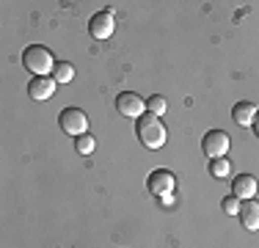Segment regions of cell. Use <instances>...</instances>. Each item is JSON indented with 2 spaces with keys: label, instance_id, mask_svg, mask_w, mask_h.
I'll list each match as a JSON object with an SVG mask.
<instances>
[{
  "label": "cell",
  "instance_id": "6da1fadb",
  "mask_svg": "<svg viewBox=\"0 0 259 248\" xmlns=\"http://www.w3.org/2000/svg\"><path fill=\"white\" fill-rule=\"evenodd\" d=\"M135 135L146 149H160L165 144V124L155 113H144L141 119H135Z\"/></svg>",
  "mask_w": 259,
  "mask_h": 248
},
{
  "label": "cell",
  "instance_id": "7a4b0ae2",
  "mask_svg": "<svg viewBox=\"0 0 259 248\" xmlns=\"http://www.w3.org/2000/svg\"><path fill=\"white\" fill-rule=\"evenodd\" d=\"M22 66L33 72V77H47V72L55 69V58L45 45H30L22 50Z\"/></svg>",
  "mask_w": 259,
  "mask_h": 248
},
{
  "label": "cell",
  "instance_id": "3957f363",
  "mask_svg": "<svg viewBox=\"0 0 259 248\" xmlns=\"http://www.w3.org/2000/svg\"><path fill=\"white\" fill-rule=\"evenodd\" d=\"M58 124H61V130H64L66 135H75V138L89 133V116H85V110H80V108H64L58 113Z\"/></svg>",
  "mask_w": 259,
  "mask_h": 248
},
{
  "label": "cell",
  "instance_id": "277c9868",
  "mask_svg": "<svg viewBox=\"0 0 259 248\" xmlns=\"http://www.w3.org/2000/svg\"><path fill=\"white\" fill-rule=\"evenodd\" d=\"M229 146H232V138H229V133H224V130H209L204 138H201V152H204L209 160L226 157Z\"/></svg>",
  "mask_w": 259,
  "mask_h": 248
},
{
  "label": "cell",
  "instance_id": "5b68a950",
  "mask_svg": "<svg viewBox=\"0 0 259 248\" xmlns=\"http://www.w3.org/2000/svg\"><path fill=\"white\" fill-rule=\"evenodd\" d=\"M116 110H119V116H127V119H141L146 113V99L135 91H124V94L116 97Z\"/></svg>",
  "mask_w": 259,
  "mask_h": 248
},
{
  "label": "cell",
  "instance_id": "8992f818",
  "mask_svg": "<svg viewBox=\"0 0 259 248\" xmlns=\"http://www.w3.org/2000/svg\"><path fill=\"white\" fill-rule=\"evenodd\" d=\"M146 188H149L152 196H165V193H174L177 188V177L171 174L168 169H155L149 174V179H146Z\"/></svg>",
  "mask_w": 259,
  "mask_h": 248
},
{
  "label": "cell",
  "instance_id": "52a82bcc",
  "mask_svg": "<svg viewBox=\"0 0 259 248\" xmlns=\"http://www.w3.org/2000/svg\"><path fill=\"white\" fill-rule=\"evenodd\" d=\"M116 30V22H113V11H97L94 17L89 20V33L94 36L97 42H105L110 39Z\"/></svg>",
  "mask_w": 259,
  "mask_h": 248
},
{
  "label": "cell",
  "instance_id": "ba28073f",
  "mask_svg": "<svg viewBox=\"0 0 259 248\" xmlns=\"http://www.w3.org/2000/svg\"><path fill=\"white\" fill-rule=\"evenodd\" d=\"M232 196L243 198V201H251L256 196V179L251 174H237L232 182Z\"/></svg>",
  "mask_w": 259,
  "mask_h": 248
},
{
  "label": "cell",
  "instance_id": "9c48e42d",
  "mask_svg": "<svg viewBox=\"0 0 259 248\" xmlns=\"http://www.w3.org/2000/svg\"><path fill=\"white\" fill-rule=\"evenodd\" d=\"M55 80L47 74V77H30V83H28V94L30 99H50L55 94Z\"/></svg>",
  "mask_w": 259,
  "mask_h": 248
},
{
  "label": "cell",
  "instance_id": "30bf717a",
  "mask_svg": "<svg viewBox=\"0 0 259 248\" xmlns=\"http://www.w3.org/2000/svg\"><path fill=\"white\" fill-rule=\"evenodd\" d=\"M256 113H259L256 105H254V102H245V99H243V102H237V105L232 108V119L237 121L240 127H254Z\"/></svg>",
  "mask_w": 259,
  "mask_h": 248
},
{
  "label": "cell",
  "instance_id": "8fae6325",
  "mask_svg": "<svg viewBox=\"0 0 259 248\" xmlns=\"http://www.w3.org/2000/svg\"><path fill=\"white\" fill-rule=\"evenodd\" d=\"M240 221L248 232H259V201L251 198V201L240 204Z\"/></svg>",
  "mask_w": 259,
  "mask_h": 248
},
{
  "label": "cell",
  "instance_id": "7c38bea8",
  "mask_svg": "<svg viewBox=\"0 0 259 248\" xmlns=\"http://www.w3.org/2000/svg\"><path fill=\"white\" fill-rule=\"evenodd\" d=\"M53 80L55 83H72V80H75V66L69 64V61H58V64H55V69H53Z\"/></svg>",
  "mask_w": 259,
  "mask_h": 248
},
{
  "label": "cell",
  "instance_id": "4fadbf2b",
  "mask_svg": "<svg viewBox=\"0 0 259 248\" xmlns=\"http://www.w3.org/2000/svg\"><path fill=\"white\" fill-rule=\"evenodd\" d=\"M209 174H212V177H218V179L229 177V174H232V163H229L226 157H215V160H209Z\"/></svg>",
  "mask_w": 259,
  "mask_h": 248
},
{
  "label": "cell",
  "instance_id": "5bb4252c",
  "mask_svg": "<svg viewBox=\"0 0 259 248\" xmlns=\"http://www.w3.org/2000/svg\"><path fill=\"white\" fill-rule=\"evenodd\" d=\"M165 108H168V102H165V97H160V94L146 99V110H149V113H155V116H163Z\"/></svg>",
  "mask_w": 259,
  "mask_h": 248
},
{
  "label": "cell",
  "instance_id": "9a60e30c",
  "mask_svg": "<svg viewBox=\"0 0 259 248\" xmlns=\"http://www.w3.org/2000/svg\"><path fill=\"white\" fill-rule=\"evenodd\" d=\"M75 149H77L80 154H91V152L97 149L94 135H89V133H85V135H80V138H75Z\"/></svg>",
  "mask_w": 259,
  "mask_h": 248
},
{
  "label": "cell",
  "instance_id": "2e32d148",
  "mask_svg": "<svg viewBox=\"0 0 259 248\" xmlns=\"http://www.w3.org/2000/svg\"><path fill=\"white\" fill-rule=\"evenodd\" d=\"M221 207H224L226 215H237L240 213V198L237 196H226L224 201H221Z\"/></svg>",
  "mask_w": 259,
  "mask_h": 248
},
{
  "label": "cell",
  "instance_id": "e0dca14e",
  "mask_svg": "<svg viewBox=\"0 0 259 248\" xmlns=\"http://www.w3.org/2000/svg\"><path fill=\"white\" fill-rule=\"evenodd\" d=\"M174 193H165V196H160V204H163V207H174Z\"/></svg>",
  "mask_w": 259,
  "mask_h": 248
},
{
  "label": "cell",
  "instance_id": "ac0fdd59",
  "mask_svg": "<svg viewBox=\"0 0 259 248\" xmlns=\"http://www.w3.org/2000/svg\"><path fill=\"white\" fill-rule=\"evenodd\" d=\"M254 130H256V135H259V113H256V121H254Z\"/></svg>",
  "mask_w": 259,
  "mask_h": 248
}]
</instances>
